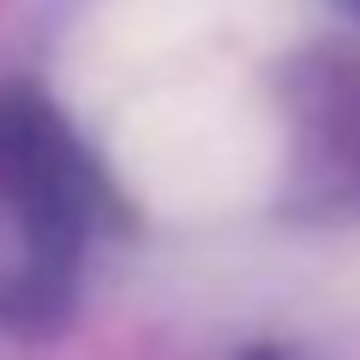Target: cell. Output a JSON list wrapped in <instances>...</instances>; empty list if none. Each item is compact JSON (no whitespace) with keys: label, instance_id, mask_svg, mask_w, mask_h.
Wrapping results in <instances>:
<instances>
[{"label":"cell","instance_id":"cell-1","mask_svg":"<svg viewBox=\"0 0 360 360\" xmlns=\"http://www.w3.org/2000/svg\"><path fill=\"white\" fill-rule=\"evenodd\" d=\"M120 193L162 222H222L270 198L283 174V120L234 66L144 90L108 120Z\"/></svg>","mask_w":360,"mask_h":360},{"label":"cell","instance_id":"cell-2","mask_svg":"<svg viewBox=\"0 0 360 360\" xmlns=\"http://www.w3.org/2000/svg\"><path fill=\"white\" fill-rule=\"evenodd\" d=\"M312 0H90L60 42V103L115 120L132 96L186 72L234 66L229 49H283Z\"/></svg>","mask_w":360,"mask_h":360}]
</instances>
